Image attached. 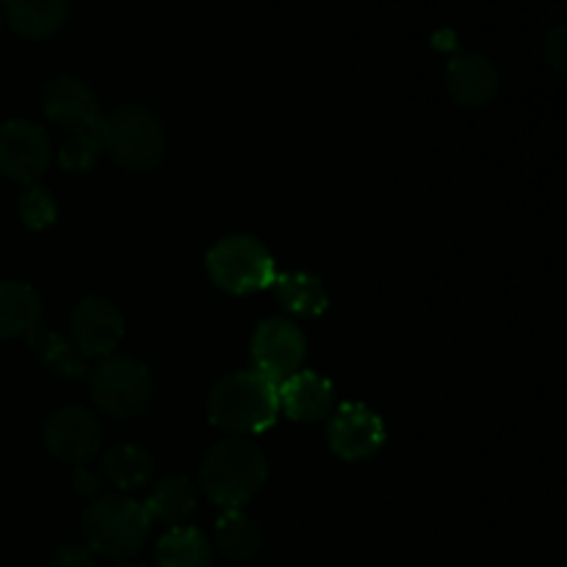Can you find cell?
Instances as JSON below:
<instances>
[{"mask_svg":"<svg viewBox=\"0 0 567 567\" xmlns=\"http://www.w3.org/2000/svg\"><path fill=\"white\" fill-rule=\"evenodd\" d=\"M210 421L219 430L236 435H255L275 424L280 413L277 382L266 380L258 371H236L216 382L208 402Z\"/></svg>","mask_w":567,"mask_h":567,"instance_id":"1","label":"cell"},{"mask_svg":"<svg viewBox=\"0 0 567 567\" xmlns=\"http://www.w3.org/2000/svg\"><path fill=\"white\" fill-rule=\"evenodd\" d=\"M266 474V457L255 443L225 441L205 454L199 482L210 502L221 509H238L264 487Z\"/></svg>","mask_w":567,"mask_h":567,"instance_id":"2","label":"cell"},{"mask_svg":"<svg viewBox=\"0 0 567 567\" xmlns=\"http://www.w3.org/2000/svg\"><path fill=\"white\" fill-rule=\"evenodd\" d=\"M147 529V509L133 498L105 496L83 515V540L89 551L105 559H127L142 551Z\"/></svg>","mask_w":567,"mask_h":567,"instance_id":"3","label":"cell"},{"mask_svg":"<svg viewBox=\"0 0 567 567\" xmlns=\"http://www.w3.org/2000/svg\"><path fill=\"white\" fill-rule=\"evenodd\" d=\"M105 153L122 169H153L164 158V125L144 105H120L105 116Z\"/></svg>","mask_w":567,"mask_h":567,"instance_id":"4","label":"cell"},{"mask_svg":"<svg viewBox=\"0 0 567 567\" xmlns=\"http://www.w3.org/2000/svg\"><path fill=\"white\" fill-rule=\"evenodd\" d=\"M208 275L221 291L252 293L275 282V260L260 241L249 236L221 238L208 252Z\"/></svg>","mask_w":567,"mask_h":567,"instance_id":"5","label":"cell"},{"mask_svg":"<svg viewBox=\"0 0 567 567\" xmlns=\"http://www.w3.org/2000/svg\"><path fill=\"white\" fill-rule=\"evenodd\" d=\"M92 399L103 413L133 419L153 402V377L133 358H105L92 371Z\"/></svg>","mask_w":567,"mask_h":567,"instance_id":"6","label":"cell"},{"mask_svg":"<svg viewBox=\"0 0 567 567\" xmlns=\"http://www.w3.org/2000/svg\"><path fill=\"white\" fill-rule=\"evenodd\" d=\"M50 164V138L28 120L0 125V175L17 183H37Z\"/></svg>","mask_w":567,"mask_h":567,"instance_id":"7","label":"cell"},{"mask_svg":"<svg viewBox=\"0 0 567 567\" xmlns=\"http://www.w3.org/2000/svg\"><path fill=\"white\" fill-rule=\"evenodd\" d=\"M305 352H308L305 336L299 332L297 324L286 319H266L252 336L255 371L264 374L266 380L277 382V385L291 374H297Z\"/></svg>","mask_w":567,"mask_h":567,"instance_id":"8","label":"cell"},{"mask_svg":"<svg viewBox=\"0 0 567 567\" xmlns=\"http://www.w3.org/2000/svg\"><path fill=\"white\" fill-rule=\"evenodd\" d=\"M44 446L64 463H89L103 446V426L89 410L61 408L44 421Z\"/></svg>","mask_w":567,"mask_h":567,"instance_id":"9","label":"cell"},{"mask_svg":"<svg viewBox=\"0 0 567 567\" xmlns=\"http://www.w3.org/2000/svg\"><path fill=\"white\" fill-rule=\"evenodd\" d=\"M72 343L86 358H105L116 349L125 332V319L111 299L86 297L70 316Z\"/></svg>","mask_w":567,"mask_h":567,"instance_id":"10","label":"cell"},{"mask_svg":"<svg viewBox=\"0 0 567 567\" xmlns=\"http://www.w3.org/2000/svg\"><path fill=\"white\" fill-rule=\"evenodd\" d=\"M385 426L380 415L363 404H343L330 421V446L343 460H365L380 452Z\"/></svg>","mask_w":567,"mask_h":567,"instance_id":"11","label":"cell"},{"mask_svg":"<svg viewBox=\"0 0 567 567\" xmlns=\"http://www.w3.org/2000/svg\"><path fill=\"white\" fill-rule=\"evenodd\" d=\"M42 109L55 125L66 127L70 133L103 120L97 97H94L92 89L72 75H59L48 83L42 97Z\"/></svg>","mask_w":567,"mask_h":567,"instance_id":"12","label":"cell"},{"mask_svg":"<svg viewBox=\"0 0 567 567\" xmlns=\"http://www.w3.org/2000/svg\"><path fill=\"white\" fill-rule=\"evenodd\" d=\"M446 83L452 97L468 109H482L498 92V72L485 55L460 53L449 61Z\"/></svg>","mask_w":567,"mask_h":567,"instance_id":"13","label":"cell"},{"mask_svg":"<svg viewBox=\"0 0 567 567\" xmlns=\"http://www.w3.org/2000/svg\"><path fill=\"white\" fill-rule=\"evenodd\" d=\"M11 31L25 39H50L70 20V0H0Z\"/></svg>","mask_w":567,"mask_h":567,"instance_id":"14","label":"cell"},{"mask_svg":"<svg viewBox=\"0 0 567 567\" xmlns=\"http://www.w3.org/2000/svg\"><path fill=\"white\" fill-rule=\"evenodd\" d=\"M280 408L297 421H319L332 408V385L313 371H297L277 385Z\"/></svg>","mask_w":567,"mask_h":567,"instance_id":"15","label":"cell"},{"mask_svg":"<svg viewBox=\"0 0 567 567\" xmlns=\"http://www.w3.org/2000/svg\"><path fill=\"white\" fill-rule=\"evenodd\" d=\"M25 338L33 360H39L55 377H61V380H81L86 374V354L72 341H66V338L55 336L50 330H42V327L28 332Z\"/></svg>","mask_w":567,"mask_h":567,"instance_id":"16","label":"cell"},{"mask_svg":"<svg viewBox=\"0 0 567 567\" xmlns=\"http://www.w3.org/2000/svg\"><path fill=\"white\" fill-rule=\"evenodd\" d=\"M42 302L25 282H0V338L28 336L39 327Z\"/></svg>","mask_w":567,"mask_h":567,"instance_id":"17","label":"cell"},{"mask_svg":"<svg viewBox=\"0 0 567 567\" xmlns=\"http://www.w3.org/2000/svg\"><path fill=\"white\" fill-rule=\"evenodd\" d=\"M158 567H210V543L194 526L166 532L155 548Z\"/></svg>","mask_w":567,"mask_h":567,"instance_id":"18","label":"cell"},{"mask_svg":"<svg viewBox=\"0 0 567 567\" xmlns=\"http://www.w3.org/2000/svg\"><path fill=\"white\" fill-rule=\"evenodd\" d=\"M197 507V493H194L192 482L186 476H169L155 491L150 493L144 509H147L150 520H164V524H175L186 515L194 513Z\"/></svg>","mask_w":567,"mask_h":567,"instance_id":"19","label":"cell"},{"mask_svg":"<svg viewBox=\"0 0 567 567\" xmlns=\"http://www.w3.org/2000/svg\"><path fill=\"white\" fill-rule=\"evenodd\" d=\"M103 474L120 491H142L153 476V457L142 446H116L105 454Z\"/></svg>","mask_w":567,"mask_h":567,"instance_id":"20","label":"cell"},{"mask_svg":"<svg viewBox=\"0 0 567 567\" xmlns=\"http://www.w3.org/2000/svg\"><path fill=\"white\" fill-rule=\"evenodd\" d=\"M216 546L230 559H249L260 548V526L241 509H225L216 520Z\"/></svg>","mask_w":567,"mask_h":567,"instance_id":"21","label":"cell"},{"mask_svg":"<svg viewBox=\"0 0 567 567\" xmlns=\"http://www.w3.org/2000/svg\"><path fill=\"white\" fill-rule=\"evenodd\" d=\"M275 286H277V299L286 305L291 313L299 316H319L327 310V291L324 286L319 282V277L313 275H280L275 277Z\"/></svg>","mask_w":567,"mask_h":567,"instance_id":"22","label":"cell"},{"mask_svg":"<svg viewBox=\"0 0 567 567\" xmlns=\"http://www.w3.org/2000/svg\"><path fill=\"white\" fill-rule=\"evenodd\" d=\"M105 153V116L92 122V125L81 127L70 136V142L61 147L59 164L66 172H89Z\"/></svg>","mask_w":567,"mask_h":567,"instance_id":"23","label":"cell"},{"mask_svg":"<svg viewBox=\"0 0 567 567\" xmlns=\"http://www.w3.org/2000/svg\"><path fill=\"white\" fill-rule=\"evenodd\" d=\"M17 214H20L22 225L25 227H31V230H44V227L53 225L55 216H59V205H55L53 194H50L48 188L31 183V186L20 194V199H17Z\"/></svg>","mask_w":567,"mask_h":567,"instance_id":"24","label":"cell"},{"mask_svg":"<svg viewBox=\"0 0 567 567\" xmlns=\"http://www.w3.org/2000/svg\"><path fill=\"white\" fill-rule=\"evenodd\" d=\"M546 59L557 75L567 78V22L554 28L546 39Z\"/></svg>","mask_w":567,"mask_h":567,"instance_id":"25","label":"cell"},{"mask_svg":"<svg viewBox=\"0 0 567 567\" xmlns=\"http://www.w3.org/2000/svg\"><path fill=\"white\" fill-rule=\"evenodd\" d=\"M48 567H94L92 554L83 546H61L55 548Z\"/></svg>","mask_w":567,"mask_h":567,"instance_id":"26","label":"cell"},{"mask_svg":"<svg viewBox=\"0 0 567 567\" xmlns=\"http://www.w3.org/2000/svg\"><path fill=\"white\" fill-rule=\"evenodd\" d=\"M116 567H138V565H116Z\"/></svg>","mask_w":567,"mask_h":567,"instance_id":"27","label":"cell"}]
</instances>
